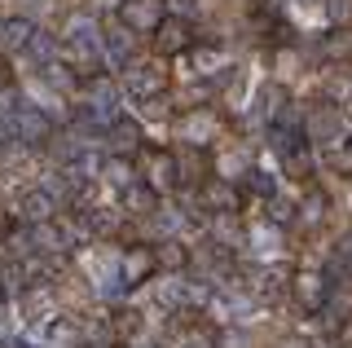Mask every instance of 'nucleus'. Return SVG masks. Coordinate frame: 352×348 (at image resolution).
<instances>
[{"mask_svg":"<svg viewBox=\"0 0 352 348\" xmlns=\"http://www.w3.org/2000/svg\"><path fill=\"white\" fill-rule=\"evenodd\" d=\"M9 128H14V141H27V146H44L53 137V124L49 115L36 111V106H22V111L9 115Z\"/></svg>","mask_w":352,"mask_h":348,"instance_id":"1","label":"nucleus"},{"mask_svg":"<svg viewBox=\"0 0 352 348\" xmlns=\"http://www.w3.org/2000/svg\"><path fill=\"white\" fill-rule=\"evenodd\" d=\"M154 40H159L163 53H181L185 45H190V23H185V18H159Z\"/></svg>","mask_w":352,"mask_h":348,"instance_id":"2","label":"nucleus"},{"mask_svg":"<svg viewBox=\"0 0 352 348\" xmlns=\"http://www.w3.org/2000/svg\"><path fill=\"white\" fill-rule=\"evenodd\" d=\"M18 212H22V221H31V225H44L53 212H58V203H53V194H49V190H31V194H22Z\"/></svg>","mask_w":352,"mask_h":348,"instance_id":"3","label":"nucleus"},{"mask_svg":"<svg viewBox=\"0 0 352 348\" xmlns=\"http://www.w3.org/2000/svg\"><path fill=\"white\" fill-rule=\"evenodd\" d=\"M154 269H159V265H154V252H150V247H128V256H124V282H128V287L146 282Z\"/></svg>","mask_w":352,"mask_h":348,"instance_id":"4","label":"nucleus"},{"mask_svg":"<svg viewBox=\"0 0 352 348\" xmlns=\"http://www.w3.org/2000/svg\"><path fill=\"white\" fill-rule=\"evenodd\" d=\"M124 18H128L132 31H154L159 18H163V9H159V0H137V5L124 9Z\"/></svg>","mask_w":352,"mask_h":348,"instance_id":"5","label":"nucleus"},{"mask_svg":"<svg viewBox=\"0 0 352 348\" xmlns=\"http://www.w3.org/2000/svg\"><path fill=\"white\" fill-rule=\"evenodd\" d=\"M295 296H300V304L308 313H317L326 304V282L317 274H300V278H295Z\"/></svg>","mask_w":352,"mask_h":348,"instance_id":"6","label":"nucleus"},{"mask_svg":"<svg viewBox=\"0 0 352 348\" xmlns=\"http://www.w3.org/2000/svg\"><path fill=\"white\" fill-rule=\"evenodd\" d=\"M62 53H66V62H71V67L80 71V75H97V71H102V62H97V53L88 49L84 40H71V45H66Z\"/></svg>","mask_w":352,"mask_h":348,"instance_id":"7","label":"nucleus"},{"mask_svg":"<svg viewBox=\"0 0 352 348\" xmlns=\"http://www.w3.org/2000/svg\"><path fill=\"white\" fill-rule=\"evenodd\" d=\"M163 89V71H154V67H141V71H132L128 75V93H137V97H150Z\"/></svg>","mask_w":352,"mask_h":348,"instance_id":"8","label":"nucleus"},{"mask_svg":"<svg viewBox=\"0 0 352 348\" xmlns=\"http://www.w3.org/2000/svg\"><path fill=\"white\" fill-rule=\"evenodd\" d=\"M110 137H115V150H137L141 146V128L132 124V119H115V128H110Z\"/></svg>","mask_w":352,"mask_h":348,"instance_id":"9","label":"nucleus"},{"mask_svg":"<svg viewBox=\"0 0 352 348\" xmlns=\"http://www.w3.org/2000/svg\"><path fill=\"white\" fill-rule=\"evenodd\" d=\"M31 36H36V27H31V23H22V18H14V23H5V27H0V40H5V45L9 49H18V45H27V40Z\"/></svg>","mask_w":352,"mask_h":348,"instance_id":"10","label":"nucleus"},{"mask_svg":"<svg viewBox=\"0 0 352 348\" xmlns=\"http://www.w3.org/2000/svg\"><path fill=\"white\" fill-rule=\"evenodd\" d=\"M154 265H163V269H185V265H190V256H185L181 243H163V252H154Z\"/></svg>","mask_w":352,"mask_h":348,"instance_id":"11","label":"nucleus"},{"mask_svg":"<svg viewBox=\"0 0 352 348\" xmlns=\"http://www.w3.org/2000/svg\"><path fill=\"white\" fill-rule=\"evenodd\" d=\"M330 133H335V111H326V106H322V111H313V119H308V137L326 141Z\"/></svg>","mask_w":352,"mask_h":348,"instance_id":"12","label":"nucleus"},{"mask_svg":"<svg viewBox=\"0 0 352 348\" xmlns=\"http://www.w3.org/2000/svg\"><path fill=\"white\" fill-rule=\"evenodd\" d=\"M326 53H330V58H352V31L348 27L330 31V36H326Z\"/></svg>","mask_w":352,"mask_h":348,"instance_id":"13","label":"nucleus"},{"mask_svg":"<svg viewBox=\"0 0 352 348\" xmlns=\"http://www.w3.org/2000/svg\"><path fill=\"white\" fill-rule=\"evenodd\" d=\"M106 177L115 181V186H128V181H132V168H128L124 159H110V163H106Z\"/></svg>","mask_w":352,"mask_h":348,"instance_id":"14","label":"nucleus"},{"mask_svg":"<svg viewBox=\"0 0 352 348\" xmlns=\"http://www.w3.org/2000/svg\"><path fill=\"white\" fill-rule=\"evenodd\" d=\"M212 208H234V190H225V186H207V194H203Z\"/></svg>","mask_w":352,"mask_h":348,"instance_id":"15","label":"nucleus"},{"mask_svg":"<svg viewBox=\"0 0 352 348\" xmlns=\"http://www.w3.org/2000/svg\"><path fill=\"white\" fill-rule=\"evenodd\" d=\"M251 190H256V194H273V177H264V172H251Z\"/></svg>","mask_w":352,"mask_h":348,"instance_id":"16","label":"nucleus"},{"mask_svg":"<svg viewBox=\"0 0 352 348\" xmlns=\"http://www.w3.org/2000/svg\"><path fill=\"white\" fill-rule=\"evenodd\" d=\"M335 163H339V172H348V177H352V141H348V146L335 155Z\"/></svg>","mask_w":352,"mask_h":348,"instance_id":"17","label":"nucleus"},{"mask_svg":"<svg viewBox=\"0 0 352 348\" xmlns=\"http://www.w3.org/2000/svg\"><path fill=\"white\" fill-rule=\"evenodd\" d=\"M339 348H352V318H348L344 331H339Z\"/></svg>","mask_w":352,"mask_h":348,"instance_id":"18","label":"nucleus"},{"mask_svg":"<svg viewBox=\"0 0 352 348\" xmlns=\"http://www.w3.org/2000/svg\"><path fill=\"white\" fill-rule=\"evenodd\" d=\"M0 313H5V296H0Z\"/></svg>","mask_w":352,"mask_h":348,"instance_id":"19","label":"nucleus"}]
</instances>
